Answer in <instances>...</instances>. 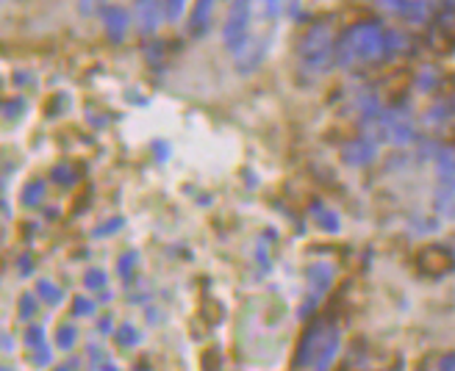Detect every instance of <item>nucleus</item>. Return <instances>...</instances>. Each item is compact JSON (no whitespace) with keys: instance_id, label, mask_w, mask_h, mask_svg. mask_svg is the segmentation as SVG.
Wrapping results in <instances>:
<instances>
[{"instance_id":"f257e3e1","label":"nucleus","mask_w":455,"mask_h":371,"mask_svg":"<svg viewBox=\"0 0 455 371\" xmlns=\"http://www.w3.org/2000/svg\"><path fill=\"white\" fill-rule=\"evenodd\" d=\"M386 31L378 20H361L336 39V61L341 67L372 64L389 59L386 53Z\"/></svg>"},{"instance_id":"f03ea898","label":"nucleus","mask_w":455,"mask_h":371,"mask_svg":"<svg viewBox=\"0 0 455 371\" xmlns=\"http://www.w3.org/2000/svg\"><path fill=\"white\" fill-rule=\"evenodd\" d=\"M298 59L311 73H328L336 61V39L331 20H316L298 42Z\"/></svg>"},{"instance_id":"7ed1b4c3","label":"nucleus","mask_w":455,"mask_h":371,"mask_svg":"<svg viewBox=\"0 0 455 371\" xmlns=\"http://www.w3.org/2000/svg\"><path fill=\"white\" fill-rule=\"evenodd\" d=\"M339 333L328 324H314V328L306 333L300 352H298V368H308V371H328L339 355Z\"/></svg>"},{"instance_id":"20e7f679","label":"nucleus","mask_w":455,"mask_h":371,"mask_svg":"<svg viewBox=\"0 0 455 371\" xmlns=\"http://www.w3.org/2000/svg\"><path fill=\"white\" fill-rule=\"evenodd\" d=\"M250 14H253V0H234L231 12H228V20L222 26V39H225V48L236 51L239 44L250 36Z\"/></svg>"},{"instance_id":"39448f33","label":"nucleus","mask_w":455,"mask_h":371,"mask_svg":"<svg viewBox=\"0 0 455 371\" xmlns=\"http://www.w3.org/2000/svg\"><path fill=\"white\" fill-rule=\"evenodd\" d=\"M234 56H236V69L239 73H253V69L264 61V56H267V39L264 36H253L250 34L239 48L234 51Z\"/></svg>"},{"instance_id":"423d86ee","label":"nucleus","mask_w":455,"mask_h":371,"mask_svg":"<svg viewBox=\"0 0 455 371\" xmlns=\"http://www.w3.org/2000/svg\"><path fill=\"white\" fill-rule=\"evenodd\" d=\"M162 17H164V0H142V4H136V22H140L142 36H153Z\"/></svg>"},{"instance_id":"0eeeda50","label":"nucleus","mask_w":455,"mask_h":371,"mask_svg":"<svg viewBox=\"0 0 455 371\" xmlns=\"http://www.w3.org/2000/svg\"><path fill=\"white\" fill-rule=\"evenodd\" d=\"M103 22H106V34L111 42H123L125 31L131 26V14L123 6H103Z\"/></svg>"},{"instance_id":"6e6552de","label":"nucleus","mask_w":455,"mask_h":371,"mask_svg":"<svg viewBox=\"0 0 455 371\" xmlns=\"http://www.w3.org/2000/svg\"><path fill=\"white\" fill-rule=\"evenodd\" d=\"M212 12H214V0H195V9L189 17V34L203 36L212 26Z\"/></svg>"},{"instance_id":"1a4fd4ad","label":"nucleus","mask_w":455,"mask_h":371,"mask_svg":"<svg viewBox=\"0 0 455 371\" xmlns=\"http://www.w3.org/2000/svg\"><path fill=\"white\" fill-rule=\"evenodd\" d=\"M350 150H353V153L345 155V158H347V164H367V161L375 155V145H372V142H355Z\"/></svg>"},{"instance_id":"9d476101","label":"nucleus","mask_w":455,"mask_h":371,"mask_svg":"<svg viewBox=\"0 0 455 371\" xmlns=\"http://www.w3.org/2000/svg\"><path fill=\"white\" fill-rule=\"evenodd\" d=\"M253 4L261 9V14H267V20H275V17L283 12V4H286V0H253Z\"/></svg>"},{"instance_id":"9b49d317","label":"nucleus","mask_w":455,"mask_h":371,"mask_svg":"<svg viewBox=\"0 0 455 371\" xmlns=\"http://www.w3.org/2000/svg\"><path fill=\"white\" fill-rule=\"evenodd\" d=\"M184 6H187V0H164V20L167 22L180 20V14H184Z\"/></svg>"},{"instance_id":"f8f14e48","label":"nucleus","mask_w":455,"mask_h":371,"mask_svg":"<svg viewBox=\"0 0 455 371\" xmlns=\"http://www.w3.org/2000/svg\"><path fill=\"white\" fill-rule=\"evenodd\" d=\"M39 192H44L42 180L28 183V186H26V197H22V202H26V205H36V202H39Z\"/></svg>"},{"instance_id":"ddd939ff","label":"nucleus","mask_w":455,"mask_h":371,"mask_svg":"<svg viewBox=\"0 0 455 371\" xmlns=\"http://www.w3.org/2000/svg\"><path fill=\"white\" fill-rule=\"evenodd\" d=\"M76 338H78V333H76V328H70V324L59 330V346H64V350H73Z\"/></svg>"},{"instance_id":"4468645a","label":"nucleus","mask_w":455,"mask_h":371,"mask_svg":"<svg viewBox=\"0 0 455 371\" xmlns=\"http://www.w3.org/2000/svg\"><path fill=\"white\" fill-rule=\"evenodd\" d=\"M378 6H383V9H389V12H400V14H405V9L411 6V0H375Z\"/></svg>"},{"instance_id":"2eb2a0df","label":"nucleus","mask_w":455,"mask_h":371,"mask_svg":"<svg viewBox=\"0 0 455 371\" xmlns=\"http://www.w3.org/2000/svg\"><path fill=\"white\" fill-rule=\"evenodd\" d=\"M86 286H89V288H95V291H98V288H103V286H106V274H103L100 269L86 272Z\"/></svg>"},{"instance_id":"dca6fc26","label":"nucleus","mask_w":455,"mask_h":371,"mask_svg":"<svg viewBox=\"0 0 455 371\" xmlns=\"http://www.w3.org/2000/svg\"><path fill=\"white\" fill-rule=\"evenodd\" d=\"M39 296H44V299H48V303L53 305V303H59V296H61V294H59L51 283H39Z\"/></svg>"},{"instance_id":"f3484780","label":"nucleus","mask_w":455,"mask_h":371,"mask_svg":"<svg viewBox=\"0 0 455 371\" xmlns=\"http://www.w3.org/2000/svg\"><path fill=\"white\" fill-rule=\"evenodd\" d=\"M439 371H455V355H444L439 363Z\"/></svg>"},{"instance_id":"a211bd4d","label":"nucleus","mask_w":455,"mask_h":371,"mask_svg":"<svg viewBox=\"0 0 455 371\" xmlns=\"http://www.w3.org/2000/svg\"><path fill=\"white\" fill-rule=\"evenodd\" d=\"M26 338H28V343H36L39 338H44V333L34 328V330H28V335H26Z\"/></svg>"}]
</instances>
